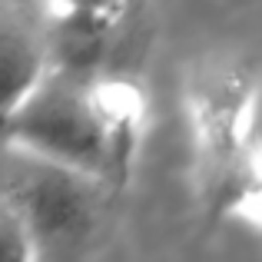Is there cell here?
Returning <instances> with one entry per match:
<instances>
[{
	"label": "cell",
	"instance_id": "obj_3",
	"mask_svg": "<svg viewBox=\"0 0 262 262\" xmlns=\"http://www.w3.org/2000/svg\"><path fill=\"white\" fill-rule=\"evenodd\" d=\"M50 43L30 13L13 0H0V120L50 70Z\"/></svg>",
	"mask_w": 262,
	"mask_h": 262
},
{
	"label": "cell",
	"instance_id": "obj_5",
	"mask_svg": "<svg viewBox=\"0 0 262 262\" xmlns=\"http://www.w3.org/2000/svg\"><path fill=\"white\" fill-rule=\"evenodd\" d=\"M129 10V0H47V17L53 30L93 33L106 37L123 24Z\"/></svg>",
	"mask_w": 262,
	"mask_h": 262
},
{
	"label": "cell",
	"instance_id": "obj_6",
	"mask_svg": "<svg viewBox=\"0 0 262 262\" xmlns=\"http://www.w3.org/2000/svg\"><path fill=\"white\" fill-rule=\"evenodd\" d=\"M40 243L20 199L0 196V262H33L40 259Z\"/></svg>",
	"mask_w": 262,
	"mask_h": 262
},
{
	"label": "cell",
	"instance_id": "obj_1",
	"mask_svg": "<svg viewBox=\"0 0 262 262\" xmlns=\"http://www.w3.org/2000/svg\"><path fill=\"white\" fill-rule=\"evenodd\" d=\"M0 129L27 160L63 166L93 183L116 179L90 73L50 63L30 93L0 120Z\"/></svg>",
	"mask_w": 262,
	"mask_h": 262
},
{
	"label": "cell",
	"instance_id": "obj_4",
	"mask_svg": "<svg viewBox=\"0 0 262 262\" xmlns=\"http://www.w3.org/2000/svg\"><path fill=\"white\" fill-rule=\"evenodd\" d=\"M93 96L100 106L103 133L110 143L113 176L126 179L129 163H133L143 140V126H146V100L133 83L113 77H93Z\"/></svg>",
	"mask_w": 262,
	"mask_h": 262
},
{
	"label": "cell",
	"instance_id": "obj_2",
	"mask_svg": "<svg viewBox=\"0 0 262 262\" xmlns=\"http://www.w3.org/2000/svg\"><path fill=\"white\" fill-rule=\"evenodd\" d=\"M37 163V160H33ZM90 183L93 179L70 173L63 166H50V163H37V173L30 183L13 196L27 209L37 243H77L90 232L93 226V199H90Z\"/></svg>",
	"mask_w": 262,
	"mask_h": 262
}]
</instances>
